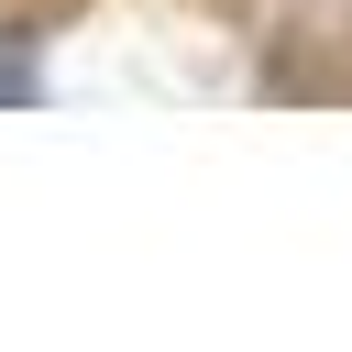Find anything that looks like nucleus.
<instances>
[{
	"instance_id": "1",
	"label": "nucleus",
	"mask_w": 352,
	"mask_h": 352,
	"mask_svg": "<svg viewBox=\"0 0 352 352\" xmlns=\"http://www.w3.org/2000/svg\"><path fill=\"white\" fill-rule=\"evenodd\" d=\"M11 99H33V55H22L11 33H0V110H11Z\"/></svg>"
}]
</instances>
